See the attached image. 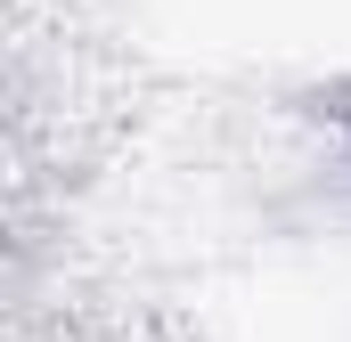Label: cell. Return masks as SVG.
<instances>
[{"label":"cell","mask_w":351,"mask_h":342,"mask_svg":"<svg viewBox=\"0 0 351 342\" xmlns=\"http://www.w3.org/2000/svg\"><path fill=\"white\" fill-rule=\"evenodd\" d=\"M319 114H327V131H335V155H343V171H351V82L327 90V106H319Z\"/></svg>","instance_id":"cell-1"}]
</instances>
